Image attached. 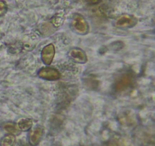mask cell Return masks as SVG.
<instances>
[{
    "mask_svg": "<svg viewBox=\"0 0 155 146\" xmlns=\"http://www.w3.org/2000/svg\"><path fill=\"white\" fill-rule=\"evenodd\" d=\"M71 25L74 30L79 34L85 35L89 31V24L84 17L80 14H74L72 18Z\"/></svg>",
    "mask_w": 155,
    "mask_h": 146,
    "instance_id": "6da1fadb",
    "label": "cell"
},
{
    "mask_svg": "<svg viewBox=\"0 0 155 146\" xmlns=\"http://www.w3.org/2000/svg\"><path fill=\"white\" fill-rule=\"evenodd\" d=\"M138 19L133 15L124 14L117 18L114 23L115 27L118 28H131L137 24Z\"/></svg>",
    "mask_w": 155,
    "mask_h": 146,
    "instance_id": "7a4b0ae2",
    "label": "cell"
},
{
    "mask_svg": "<svg viewBox=\"0 0 155 146\" xmlns=\"http://www.w3.org/2000/svg\"><path fill=\"white\" fill-rule=\"evenodd\" d=\"M40 78L47 81H57L61 78V73L57 68L52 67H44L38 72Z\"/></svg>",
    "mask_w": 155,
    "mask_h": 146,
    "instance_id": "3957f363",
    "label": "cell"
},
{
    "mask_svg": "<svg viewBox=\"0 0 155 146\" xmlns=\"http://www.w3.org/2000/svg\"><path fill=\"white\" fill-rule=\"evenodd\" d=\"M133 80H134V78H133L132 73H125L117 82L116 85H115V90L117 92H122V91H125L133 85Z\"/></svg>",
    "mask_w": 155,
    "mask_h": 146,
    "instance_id": "277c9868",
    "label": "cell"
},
{
    "mask_svg": "<svg viewBox=\"0 0 155 146\" xmlns=\"http://www.w3.org/2000/svg\"><path fill=\"white\" fill-rule=\"evenodd\" d=\"M44 129L42 126H36L30 131L28 140L30 146H37L40 142L43 135Z\"/></svg>",
    "mask_w": 155,
    "mask_h": 146,
    "instance_id": "5b68a950",
    "label": "cell"
},
{
    "mask_svg": "<svg viewBox=\"0 0 155 146\" xmlns=\"http://www.w3.org/2000/svg\"><path fill=\"white\" fill-rule=\"evenodd\" d=\"M55 54V48L52 43H50L44 47L41 52V58L45 65H48L52 62Z\"/></svg>",
    "mask_w": 155,
    "mask_h": 146,
    "instance_id": "8992f818",
    "label": "cell"
},
{
    "mask_svg": "<svg viewBox=\"0 0 155 146\" xmlns=\"http://www.w3.org/2000/svg\"><path fill=\"white\" fill-rule=\"evenodd\" d=\"M69 56L71 57V59H72L73 60L78 62V63L84 64L88 61L86 53L80 48L72 49L69 52Z\"/></svg>",
    "mask_w": 155,
    "mask_h": 146,
    "instance_id": "52a82bcc",
    "label": "cell"
},
{
    "mask_svg": "<svg viewBox=\"0 0 155 146\" xmlns=\"http://www.w3.org/2000/svg\"><path fill=\"white\" fill-rule=\"evenodd\" d=\"M17 126L21 132V131L22 132H27L33 126V120H30V119L22 118L18 120Z\"/></svg>",
    "mask_w": 155,
    "mask_h": 146,
    "instance_id": "ba28073f",
    "label": "cell"
},
{
    "mask_svg": "<svg viewBox=\"0 0 155 146\" xmlns=\"http://www.w3.org/2000/svg\"><path fill=\"white\" fill-rule=\"evenodd\" d=\"M16 141V137L12 134H7L0 141V146H13Z\"/></svg>",
    "mask_w": 155,
    "mask_h": 146,
    "instance_id": "9c48e42d",
    "label": "cell"
},
{
    "mask_svg": "<svg viewBox=\"0 0 155 146\" xmlns=\"http://www.w3.org/2000/svg\"><path fill=\"white\" fill-rule=\"evenodd\" d=\"M4 129L6 132H8L9 134L12 135H19L21 131L18 129V126L15 124L12 123H7L4 125Z\"/></svg>",
    "mask_w": 155,
    "mask_h": 146,
    "instance_id": "30bf717a",
    "label": "cell"
},
{
    "mask_svg": "<svg viewBox=\"0 0 155 146\" xmlns=\"http://www.w3.org/2000/svg\"><path fill=\"white\" fill-rule=\"evenodd\" d=\"M62 22H63V18L61 17L59 15H58L57 16L54 17V18L51 20V24H52L51 25H53L54 27H56L61 25Z\"/></svg>",
    "mask_w": 155,
    "mask_h": 146,
    "instance_id": "8fae6325",
    "label": "cell"
},
{
    "mask_svg": "<svg viewBox=\"0 0 155 146\" xmlns=\"http://www.w3.org/2000/svg\"><path fill=\"white\" fill-rule=\"evenodd\" d=\"M8 6L5 2L0 0V17L3 16L7 12Z\"/></svg>",
    "mask_w": 155,
    "mask_h": 146,
    "instance_id": "7c38bea8",
    "label": "cell"
},
{
    "mask_svg": "<svg viewBox=\"0 0 155 146\" xmlns=\"http://www.w3.org/2000/svg\"><path fill=\"white\" fill-rule=\"evenodd\" d=\"M87 1L88 2L90 3V4L95 5V4H98V3H99L101 0H87Z\"/></svg>",
    "mask_w": 155,
    "mask_h": 146,
    "instance_id": "4fadbf2b",
    "label": "cell"
}]
</instances>
